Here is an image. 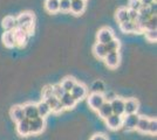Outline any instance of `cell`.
<instances>
[{"instance_id": "1", "label": "cell", "mask_w": 157, "mask_h": 140, "mask_svg": "<svg viewBox=\"0 0 157 140\" xmlns=\"http://www.w3.org/2000/svg\"><path fill=\"white\" fill-rule=\"evenodd\" d=\"M15 20L17 27L26 31L27 33H32V31L34 29V14L32 12H22L19 14L18 18H15Z\"/></svg>"}, {"instance_id": "2", "label": "cell", "mask_w": 157, "mask_h": 140, "mask_svg": "<svg viewBox=\"0 0 157 140\" xmlns=\"http://www.w3.org/2000/svg\"><path fill=\"white\" fill-rule=\"evenodd\" d=\"M14 34V40H15V47H24L26 46V43L28 42L29 35L31 34L27 33L26 31L21 29L19 27H17L13 31Z\"/></svg>"}, {"instance_id": "3", "label": "cell", "mask_w": 157, "mask_h": 140, "mask_svg": "<svg viewBox=\"0 0 157 140\" xmlns=\"http://www.w3.org/2000/svg\"><path fill=\"white\" fill-rule=\"evenodd\" d=\"M71 95L73 96V98L78 102V100L86 98V96L88 95V89L86 87L83 83H80V82H76V84L74 85L72 90H71Z\"/></svg>"}, {"instance_id": "4", "label": "cell", "mask_w": 157, "mask_h": 140, "mask_svg": "<svg viewBox=\"0 0 157 140\" xmlns=\"http://www.w3.org/2000/svg\"><path fill=\"white\" fill-rule=\"evenodd\" d=\"M46 126V121L45 118L36 117L34 119L29 120V133L31 134H39L41 133Z\"/></svg>"}, {"instance_id": "5", "label": "cell", "mask_w": 157, "mask_h": 140, "mask_svg": "<svg viewBox=\"0 0 157 140\" xmlns=\"http://www.w3.org/2000/svg\"><path fill=\"white\" fill-rule=\"evenodd\" d=\"M105 97L102 93H96V92H92L89 96H88V105L90 106L92 110L94 111H98L100 107L102 106V104L105 103Z\"/></svg>"}, {"instance_id": "6", "label": "cell", "mask_w": 157, "mask_h": 140, "mask_svg": "<svg viewBox=\"0 0 157 140\" xmlns=\"http://www.w3.org/2000/svg\"><path fill=\"white\" fill-rule=\"evenodd\" d=\"M113 39H115L114 32L111 31L109 27H103L98 31V42L102 45H107L108 42H110Z\"/></svg>"}, {"instance_id": "7", "label": "cell", "mask_w": 157, "mask_h": 140, "mask_svg": "<svg viewBox=\"0 0 157 140\" xmlns=\"http://www.w3.org/2000/svg\"><path fill=\"white\" fill-rule=\"evenodd\" d=\"M140 116L137 113L134 114H125L123 116V120H122V126L124 127L127 131H131V130H135L136 125H137V121Z\"/></svg>"}, {"instance_id": "8", "label": "cell", "mask_w": 157, "mask_h": 140, "mask_svg": "<svg viewBox=\"0 0 157 140\" xmlns=\"http://www.w3.org/2000/svg\"><path fill=\"white\" fill-rule=\"evenodd\" d=\"M105 63L107 64V67L115 69L120 66V61H121V56H120V52H113V53H107L105 56Z\"/></svg>"}, {"instance_id": "9", "label": "cell", "mask_w": 157, "mask_h": 140, "mask_svg": "<svg viewBox=\"0 0 157 140\" xmlns=\"http://www.w3.org/2000/svg\"><path fill=\"white\" fill-rule=\"evenodd\" d=\"M113 113L117 116H124V99L121 97H116L110 102Z\"/></svg>"}, {"instance_id": "10", "label": "cell", "mask_w": 157, "mask_h": 140, "mask_svg": "<svg viewBox=\"0 0 157 140\" xmlns=\"http://www.w3.org/2000/svg\"><path fill=\"white\" fill-rule=\"evenodd\" d=\"M122 120H123V116H117V114L113 113L110 117L105 119V124L110 130H118L122 127Z\"/></svg>"}, {"instance_id": "11", "label": "cell", "mask_w": 157, "mask_h": 140, "mask_svg": "<svg viewBox=\"0 0 157 140\" xmlns=\"http://www.w3.org/2000/svg\"><path fill=\"white\" fill-rule=\"evenodd\" d=\"M138 107H140V103L137 99H135V98L124 99V116L137 113Z\"/></svg>"}, {"instance_id": "12", "label": "cell", "mask_w": 157, "mask_h": 140, "mask_svg": "<svg viewBox=\"0 0 157 140\" xmlns=\"http://www.w3.org/2000/svg\"><path fill=\"white\" fill-rule=\"evenodd\" d=\"M45 102L47 103V105L51 107V111L54 112V113H60V112H62L65 110L63 106H62V104H61V102H60V99L56 98L55 96H52V97L47 98V99H45Z\"/></svg>"}, {"instance_id": "13", "label": "cell", "mask_w": 157, "mask_h": 140, "mask_svg": "<svg viewBox=\"0 0 157 140\" xmlns=\"http://www.w3.org/2000/svg\"><path fill=\"white\" fill-rule=\"evenodd\" d=\"M24 109V113H25V118L27 119H34L36 117H39L38 113V109H36V104L34 103H27L25 105H22Z\"/></svg>"}, {"instance_id": "14", "label": "cell", "mask_w": 157, "mask_h": 140, "mask_svg": "<svg viewBox=\"0 0 157 140\" xmlns=\"http://www.w3.org/2000/svg\"><path fill=\"white\" fill-rule=\"evenodd\" d=\"M86 9V1L83 0H72L71 1V9L69 12H72L74 15H80L85 12Z\"/></svg>"}, {"instance_id": "15", "label": "cell", "mask_w": 157, "mask_h": 140, "mask_svg": "<svg viewBox=\"0 0 157 140\" xmlns=\"http://www.w3.org/2000/svg\"><path fill=\"white\" fill-rule=\"evenodd\" d=\"M10 116L12 120H14L15 123H19L25 118V113H24V109L22 105H14L12 109L10 110Z\"/></svg>"}, {"instance_id": "16", "label": "cell", "mask_w": 157, "mask_h": 140, "mask_svg": "<svg viewBox=\"0 0 157 140\" xmlns=\"http://www.w3.org/2000/svg\"><path fill=\"white\" fill-rule=\"evenodd\" d=\"M1 27L4 28V32H13L14 29L17 28V20L15 18L7 15L5 16L2 21H1Z\"/></svg>"}, {"instance_id": "17", "label": "cell", "mask_w": 157, "mask_h": 140, "mask_svg": "<svg viewBox=\"0 0 157 140\" xmlns=\"http://www.w3.org/2000/svg\"><path fill=\"white\" fill-rule=\"evenodd\" d=\"M17 132L21 137H27L29 135V119L24 118V119L17 123Z\"/></svg>"}, {"instance_id": "18", "label": "cell", "mask_w": 157, "mask_h": 140, "mask_svg": "<svg viewBox=\"0 0 157 140\" xmlns=\"http://www.w3.org/2000/svg\"><path fill=\"white\" fill-rule=\"evenodd\" d=\"M60 102H61L63 109H73V107H75L76 103H78L76 100L73 98V96L69 92H66L65 95L60 98Z\"/></svg>"}, {"instance_id": "19", "label": "cell", "mask_w": 157, "mask_h": 140, "mask_svg": "<svg viewBox=\"0 0 157 140\" xmlns=\"http://www.w3.org/2000/svg\"><path fill=\"white\" fill-rule=\"evenodd\" d=\"M1 41L7 48H14L15 47V40H14L13 32H4L1 36Z\"/></svg>"}, {"instance_id": "20", "label": "cell", "mask_w": 157, "mask_h": 140, "mask_svg": "<svg viewBox=\"0 0 157 140\" xmlns=\"http://www.w3.org/2000/svg\"><path fill=\"white\" fill-rule=\"evenodd\" d=\"M149 123H150V118H147V117H140L135 130H137L138 132H141V133H148Z\"/></svg>"}, {"instance_id": "21", "label": "cell", "mask_w": 157, "mask_h": 140, "mask_svg": "<svg viewBox=\"0 0 157 140\" xmlns=\"http://www.w3.org/2000/svg\"><path fill=\"white\" fill-rule=\"evenodd\" d=\"M98 116H100L102 119H105V120L107 119L108 117H110L111 114H113V110H111L110 103L105 102V103L102 104V106L98 110Z\"/></svg>"}, {"instance_id": "22", "label": "cell", "mask_w": 157, "mask_h": 140, "mask_svg": "<svg viewBox=\"0 0 157 140\" xmlns=\"http://www.w3.org/2000/svg\"><path fill=\"white\" fill-rule=\"evenodd\" d=\"M36 109H38V113H39V117L41 118H46L48 114L51 113V107L47 105V103L45 100H41L40 103L36 104Z\"/></svg>"}, {"instance_id": "23", "label": "cell", "mask_w": 157, "mask_h": 140, "mask_svg": "<svg viewBox=\"0 0 157 140\" xmlns=\"http://www.w3.org/2000/svg\"><path fill=\"white\" fill-rule=\"evenodd\" d=\"M115 18L118 21V23H122L125 21L129 20V15H128V8L127 7H120L116 13H115Z\"/></svg>"}, {"instance_id": "24", "label": "cell", "mask_w": 157, "mask_h": 140, "mask_svg": "<svg viewBox=\"0 0 157 140\" xmlns=\"http://www.w3.org/2000/svg\"><path fill=\"white\" fill-rule=\"evenodd\" d=\"M93 53L95 54V56L98 57V59H105V56L107 55V50H105V46L100 43V42H96L94 47H93Z\"/></svg>"}, {"instance_id": "25", "label": "cell", "mask_w": 157, "mask_h": 140, "mask_svg": "<svg viewBox=\"0 0 157 140\" xmlns=\"http://www.w3.org/2000/svg\"><path fill=\"white\" fill-rule=\"evenodd\" d=\"M45 8L48 13L55 14L59 12V0H46Z\"/></svg>"}, {"instance_id": "26", "label": "cell", "mask_w": 157, "mask_h": 140, "mask_svg": "<svg viewBox=\"0 0 157 140\" xmlns=\"http://www.w3.org/2000/svg\"><path fill=\"white\" fill-rule=\"evenodd\" d=\"M75 84H76V80L74 77H66L65 80L60 83V85L62 87V89L66 92H71V90L74 88Z\"/></svg>"}, {"instance_id": "27", "label": "cell", "mask_w": 157, "mask_h": 140, "mask_svg": "<svg viewBox=\"0 0 157 140\" xmlns=\"http://www.w3.org/2000/svg\"><path fill=\"white\" fill-rule=\"evenodd\" d=\"M120 29L122 31V33L124 34L135 33V22L129 20L125 21V22H122V23H120Z\"/></svg>"}, {"instance_id": "28", "label": "cell", "mask_w": 157, "mask_h": 140, "mask_svg": "<svg viewBox=\"0 0 157 140\" xmlns=\"http://www.w3.org/2000/svg\"><path fill=\"white\" fill-rule=\"evenodd\" d=\"M105 46V50L107 53H113V52H118L120 47H121V42L117 39H113L110 42H108Z\"/></svg>"}, {"instance_id": "29", "label": "cell", "mask_w": 157, "mask_h": 140, "mask_svg": "<svg viewBox=\"0 0 157 140\" xmlns=\"http://www.w3.org/2000/svg\"><path fill=\"white\" fill-rule=\"evenodd\" d=\"M92 92L96 93H103L105 92V84L102 81H96L94 82L92 85Z\"/></svg>"}, {"instance_id": "30", "label": "cell", "mask_w": 157, "mask_h": 140, "mask_svg": "<svg viewBox=\"0 0 157 140\" xmlns=\"http://www.w3.org/2000/svg\"><path fill=\"white\" fill-rule=\"evenodd\" d=\"M143 33H144V35H145V39L149 41V42H151V43L156 42V40H157L156 29H154V31H144Z\"/></svg>"}, {"instance_id": "31", "label": "cell", "mask_w": 157, "mask_h": 140, "mask_svg": "<svg viewBox=\"0 0 157 140\" xmlns=\"http://www.w3.org/2000/svg\"><path fill=\"white\" fill-rule=\"evenodd\" d=\"M71 9V1L69 0H59V11L60 12H69Z\"/></svg>"}, {"instance_id": "32", "label": "cell", "mask_w": 157, "mask_h": 140, "mask_svg": "<svg viewBox=\"0 0 157 140\" xmlns=\"http://www.w3.org/2000/svg\"><path fill=\"white\" fill-rule=\"evenodd\" d=\"M141 7H142V4H141V1L140 0H129L128 1V9H132V11H140L141 9Z\"/></svg>"}, {"instance_id": "33", "label": "cell", "mask_w": 157, "mask_h": 140, "mask_svg": "<svg viewBox=\"0 0 157 140\" xmlns=\"http://www.w3.org/2000/svg\"><path fill=\"white\" fill-rule=\"evenodd\" d=\"M54 96V92H53V85H46V87L42 89V98L44 100Z\"/></svg>"}, {"instance_id": "34", "label": "cell", "mask_w": 157, "mask_h": 140, "mask_svg": "<svg viewBox=\"0 0 157 140\" xmlns=\"http://www.w3.org/2000/svg\"><path fill=\"white\" fill-rule=\"evenodd\" d=\"M53 92H54V96L60 99V98L66 93V91L62 89V87H61L60 84H56V85H53Z\"/></svg>"}, {"instance_id": "35", "label": "cell", "mask_w": 157, "mask_h": 140, "mask_svg": "<svg viewBox=\"0 0 157 140\" xmlns=\"http://www.w3.org/2000/svg\"><path fill=\"white\" fill-rule=\"evenodd\" d=\"M157 132V120L156 119H150L149 123V128H148V133L149 134H156Z\"/></svg>"}, {"instance_id": "36", "label": "cell", "mask_w": 157, "mask_h": 140, "mask_svg": "<svg viewBox=\"0 0 157 140\" xmlns=\"http://www.w3.org/2000/svg\"><path fill=\"white\" fill-rule=\"evenodd\" d=\"M128 15H129V21H132V22H136L140 16L137 11H132V9H128Z\"/></svg>"}, {"instance_id": "37", "label": "cell", "mask_w": 157, "mask_h": 140, "mask_svg": "<svg viewBox=\"0 0 157 140\" xmlns=\"http://www.w3.org/2000/svg\"><path fill=\"white\" fill-rule=\"evenodd\" d=\"M103 95V97H105V102H108V103H110L111 100L114 99V98H116L117 96L115 95V93L113 92V91H109V92H105V93H102Z\"/></svg>"}, {"instance_id": "38", "label": "cell", "mask_w": 157, "mask_h": 140, "mask_svg": "<svg viewBox=\"0 0 157 140\" xmlns=\"http://www.w3.org/2000/svg\"><path fill=\"white\" fill-rule=\"evenodd\" d=\"M90 140H108L105 138V134H101V133H98V134H94L92 137V139Z\"/></svg>"}, {"instance_id": "39", "label": "cell", "mask_w": 157, "mask_h": 140, "mask_svg": "<svg viewBox=\"0 0 157 140\" xmlns=\"http://www.w3.org/2000/svg\"><path fill=\"white\" fill-rule=\"evenodd\" d=\"M140 1H141L142 6H144V7L150 6L151 4H154V2H155V0H140Z\"/></svg>"}, {"instance_id": "40", "label": "cell", "mask_w": 157, "mask_h": 140, "mask_svg": "<svg viewBox=\"0 0 157 140\" xmlns=\"http://www.w3.org/2000/svg\"><path fill=\"white\" fill-rule=\"evenodd\" d=\"M69 1H72V0H69Z\"/></svg>"}, {"instance_id": "41", "label": "cell", "mask_w": 157, "mask_h": 140, "mask_svg": "<svg viewBox=\"0 0 157 140\" xmlns=\"http://www.w3.org/2000/svg\"><path fill=\"white\" fill-rule=\"evenodd\" d=\"M83 1H86V0H83Z\"/></svg>"}]
</instances>
